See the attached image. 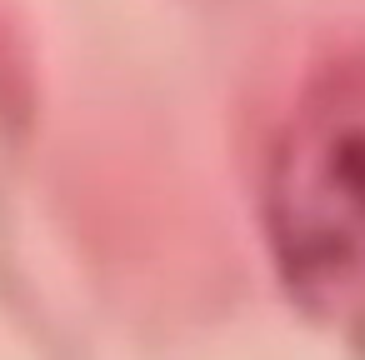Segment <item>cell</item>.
<instances>
[{"instance_id":"6da1fadb","label":"cell","mask_w":365,"mask_h":360,"mask_svg":"<svg viewBox=\"0 0 365 360\" xmlns=\"http://www.w3.org/2000/svg\"><path fill=\"white\" fill-rule=\"evenodd\" d=\"M255 215L300 315L365 345V36L295 76L260 150Z\"/></svg>"},{"instance_id":"7a4b0ae2","label":"cell","mask_w":365,"mask_h":360,"mask_svg":"<svg viewBox=\"0 0 365 360\" xmlns=\"http://www.w3.org/2000/svg\"><path fill=\"white\" fill-rule=\"evenodd\" d=\"M31 115H36V61L16 16L0 11V125H26Z\"/></svg>"}]
</instances>
